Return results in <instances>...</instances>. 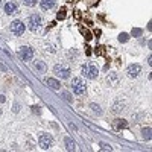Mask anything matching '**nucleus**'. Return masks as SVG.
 Here are the masks:
<instances>
[{
  "instance_id": "obj_13",
  "label": "nucleus",
  "mask_w": 152,
  "mask_h": 152,
  "mask_svg": "<svg viewBox=\"0 0 152 152\" xmlns=\"http://www.w3.org/2000/svg\"><path fill=\"white\" fill-rule=\"evenodd\" d=\"M128 126V123L125 122V120H116L114 122V128L116 129H120V128H126Z\"/></svg>"
},
{
  "instance_id": "obj_4",
  "label": "nucleus",
  "mask_w": 152,
  "mask_h": 152,
  "mask_svg": "<svg viewBox=\"0 0 152 152\" xmlns=\"http://www.w3.org/2000/svg\"><path fill=\"white\" fill-rule=\"evenodd\" d=\"M53 71H55V75L61 79H67L70 76V69L66 67V66H55Z\"/></svg>"
},
{
  "instance_id": "obj_10",
  "label": "nucleus",
  "mask_w": 152,
  "mask_h": 152,
  "mask_svg": "<svg viewBox=\"0 0 152 152\" xmlns=\"http://www.w3.org/2000/svg\"><path fill=\"white\" fill-rule=\"evenodd\" d=\"M41 9L47 11V9H52L53 6H55V0H41Z\"/></svg>"
},
{
  "instance_id": "obj_18",
  "label": "nucleus",
  "mask_w": 152,
  "mask_h": 152,
  "mask_svg": "<svg viewBox=\"0 0 152 152\" xmlns=\"http://www.w3.org/2000/svg\"><path fill=\"white\" fill-rule=\"evenodd\" d=\"M56 19H58V20H64V19H66V11H64V9L59 11L58 15H56Z\"/></svg>"
},
{
  "instance_id": "obj_20",
  "label": "nucleus",
  "mask_w": 152,
  "mask_h": 152,
  "mask_svg": "<svg viewBox=\"0 0 152 152\" xmlns=\"http://www.w3.org/2000/svg\"><path fill=\"white\" fill-rule=\"evenodd\" d=\"M0 102H5V96L3 94H0Z\"/></svg>"
},
{
  "instance_id": "obj_21",
  "label": "nucleus",
  "mask_w": 152,
  "mask_h": 152,
  "mask_svg": "<svg viewBox=\"0 0 152 152\" xmlns=\"http://www.w3.org/2000/svg\"><path fill=\"white\" fill-rule=\"evenodd\" d=\"M0 6H2V2H0Z\"/></svg>"
},
{
  "instance_id": "obj_9",
  "label": "nucleus",
  "mask_w": 152,
  "mask_h": 152,
  "mask_svg": "<svg viewBox=\"0 0 152 152\" xmlns=\"http://www.w3.org/2000/svg\"><path fill=\"white\" fill-rule=\"evenodd\" d=\"M5 12H6L8 15L15 14V12H17V5L12 3V2H8V3L5 5Z\"/></svg>"
},
{
  "instance_id": "obj_14",
  "label": "nucleus",
  "mask_w": 152,
  "mask_h": 152,
  "mask_svg": "<svg viewBox=\"0 0 152 152\" xmlns=\"http://www.w3.org/2000/svg\"><path fill=\"white\" fill-rule=\"evenodd\" d=\"M128 40H129V35H128V34H125V32H123V34H120V35H119V41H120V43H126Z\"/></svg>"
},
{
  "instance_id": "obj_8",
  "label": "nucleus",
  "mask_w": 152,
  "mask_h": 152,
  "mask_svg": "<svg viewBox=\"0 0 152 152\" xmlns=\"http://www.w3.org/2000/svg\"><path fill=\"white\" fill-rule=\"evenodd\" d=\"M126 73H128L129 78H137V76L141 73V67H140L138 64H131V66L128 67V70H126Z\"/></svg>"
},
{
  "instance_id": "obj_7",
  "label": "nucleus",
  "mask_w": 152,
  "mask_h": 152,
  "mask_svg": "<svg viewBox=\"0 0 152 152\" xmlns=\"http://www.w3.org/2000/svg\"><path fill=\"white\" fill-rule=\"evenodd\" d=\"M52 145H53V140H52V137L49 136V134H43V136L40 137L41 149H49V148H52Z\"/></svg>"
},
{
  "instance_id": "obj_19",
  "label": "nucleus",
  "mask_w": 152,
  "mask_h": 152,
  "mask_svg": "<svg viewBox=\"0 0 152 152\" xmlns=\"http://www.w3.org/2000/svg\"><path fill=\"white\" fill-rule=\"evenodd\" d=\"M140 34H141L140 29H134V31H132V35H140Z\"/></svg>"
},
{
  "instance_id": "obj_11",
  "label": "nucleus",
  "mask_w": 152,
  "mask_h": 152,
  "mask_svg": "<svg viewBox=\"0 0 152 152\" xmlns=\"http://www.w3.org/2000/svg\"><path fill=\"white\" fill-rule=\"evenodd\" d=\"M46 84H47L50 88H53V90H59V82L56 81V79H52V78H49L47 81H46Z\"/></svg>"
},
{
  "instance_id": "obj_12",
  "label": "nucleus",
  "mask_w": 152,
  "mask_h": 152,
  "mask_svg": "<svg viewBox=\"0 0 152 152\" xmlns=\"http://www.w3.org/2000/svg\"><path fill=\"white\" fill-rule=\"evenodd\" d=\"M66 148H67V151H75V149H76L75 141L70 140V138H66Z\"/></svg>"
},
{
  "instance_id": "obj_5",
  "label": "nucleus",
  "mask_w": 152,
  "mask_h": 152,
  "mask_svg": "<svg viewBox=\"0 0 152 152\" xmlns=\"http://www.w3.org/2000/svg\"><path fill=\"white\" fill-rule=\"evenodd\" d=\"M19 56L23 59V61H31L32 58H34V50L31 49V47H21L20 50H19Z\"/></svg>"
},
{
  "instance_id": "obj_16",
  "label": "nucleus",
  "mask_w": 152,
  "mask_h": 152,
  "mask_svg": "<svg viewBox=\"0 0 152 152\" xmlns=\"http://www.w3.org/2000/svg\"><path fill=\"white\" fill-rule=\"evenodd\" d=\"M91 108H93V113H94V114H101V113H102V111H101V106L96 105V103H91Z\"/></svg>"
},
{
  "instance_id": "obj_2",
  "label": "nucleus",
  "mask_w": 152,
  "mask_h": 152,
  "mask_svg": "<svg viewBox=\"0 0 152 152\" xmlns=\"http://www.w3.org/2000/svg\"><path fill=\"white\" fill-rule=\"evenodd\" d=\"M41 24H43V19H41V15L38 14H34L29 17V29L34 31V32H37L41 29Z\"/></svg>"
},
{
  "instance_id": "obj_3",
  "label": "nucleus",
  "mask_w": 152,
  "mask_h": 152,
  "mask_svg": "<svg viewBox=\"0 0 152 152\" xmlns=\"http://www.w3.org/2000/svg\"><path fill=\"white\" fill-rule=\"evenodd\" d=\"M97 73H99V70H97L96 66H93V64H85V66H82V75L87 76L88 79L97 78Z\"/></svg>"
},
{
  "instance_id": "obj_15",
  "label": "nucleus",
  "mask_w": 152,
  "mask_h": 152,
  "mask_svg": "<svg viewBox=\"0 0 152 152\" xmlns=\"http://www.w3.org/2000/svg\"><path fill=\"white\" fill-rule=\"evenodd\" d=\"M141 132H143V138H146V140L151 138V128H145Z\"/></svg>"
},
{
  "instance_id": "obj_1",
  "label": "nucleus",
  "mask_w": 152,
  "mask_h": 152,
  "mask_svg": "<svg viewBox=\"0 0 152 152\" xmlns=\"http://www.w3.org/2000/svg\"><path fill=\"white\" fill-rule=\"evenodd\" d=\"M71 90L76 96H82L85 94V84L81 78H73V81H71Z\"/></svg>"
},
{
  "instance_id": "obj_17",
  "label": "nucleus",
  "mask_w": 152,
  "mask_h": 152,
  "mask_svg": "<svg viewBox=\"0 0 152 152\" xmlns=\"http://www.w3.org/2000/svg\"><path fill=\"white\" fill-rule=\"evenodd\" d=\"M21 3L26 5V6H34L35 3H37V0H21Z\"/></svg>"
},
{
  "instance_id": "obj_6",
  "label": "nucleus",
  "mask_w": 152,
  "mask_h": 152,
  "mask_svg": "<svg viewBox=\"0 0 152 152\" xmlns=\"http://www.w3.org/2000/svg\"><path fill=\"white\" fill-rule=\"evenodd\" d=\"M11 31L14 35H21L24 34V23H21L20 20H15L11 23Z\"/></svg>"
}]
</instances>
